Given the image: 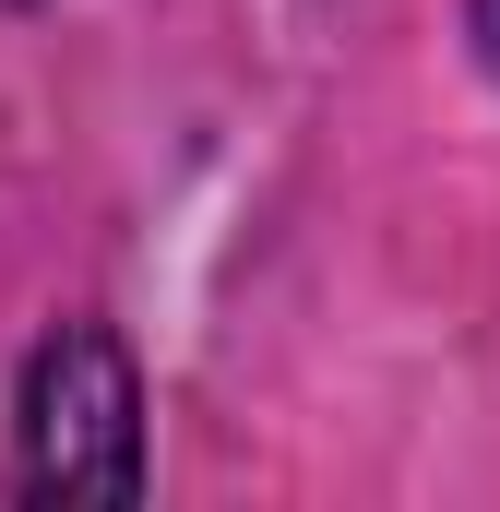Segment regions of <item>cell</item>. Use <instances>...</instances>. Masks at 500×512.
Here are the masks:
<instances>
[{
    "label": "cell",
    "instance_id": "cell-1",
    "mask_svg": "<svg viewBox=\"0 0 500 512\" xmlns=\"http://www.w3.org/2000/svg\"><path fill=\"white\" fill-rule=\"evenodd\" d=\"M12 489L24 501H143V382L108 322H60L12 393Z\"/></svg>",
    "mask_w": 500,
    "mask_h": 512
},
{
    "label": "cell",
    "instance_id": "cell-2",
    "mask_svg": "<svg viewBox=\"0 0 500 512\" xmlns=\"http://www.w3.org/2000/svg\"><path fill=\"white\" fill-rule=\"evenodd\" d=\"M477 60L500 72V0H477Z\"/></svg>",
    "mask_w": 500,
    "mask_h": 512
}]
</instances>
